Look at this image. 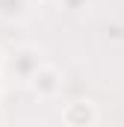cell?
<instances>
[{
    "instance_id": "cell-1",
    "label": "cell",
    "mask_w": 124,
    "mask_h": 127,
    "mask_svg": "<svg viewBox=\"0 0 124 127\" xmlns=\"http://www.w3.org/2000/svg\"><path fill=\"white\" fill-rule=\"evenodd\" d=\"M30 83H32V89H35V95L47 97V95H53V92L59 89V74H56L53 68H44V65H41V68L30 77Z\"/></svg>"
},
{
    "instance_id": "cell-2",
    "label": "cell",
    "mask_w": 124,
    "mask_h": 127,
    "mask_svg": "<svg viewBox=\"0 0 124 127\" xmlns=\"http://www.w3.org/2000/svg\"><path fill=\"white\" fill-rule=\"evenodd\" d=\"M12 65H18V68H21V77L30 83V77L41 68V59H38V53H35V50H18V53H15V59H12Z\"/></svg>"
},
{
    "instance_id": "cell-3",
    "label": "cell",
    "mask_w": 124,
    "mask_h": 127,
    "mask_svg": "<svg viewBox=\"0 0 124 127\" xmlns=\"http://www.w3.org/2000/svg\"><path fill=\"white\" fill-rule=\"evenodd\" d=\"M62 3H65V9L77 12V9H80V3H86V0H62Z\"/></svg>"
}]
</instances>
